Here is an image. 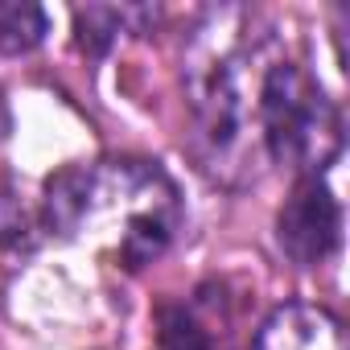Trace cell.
I'll return each mask as SVG.
<instances>
[{
  "instance_id": "1",
  "label": "cell",
  "mask_w": 350,
  "mask_h": 350,
  "mask_svg": "<svg viewBox=\"0 0 350 350\" xmlns=\"http://www.w3.org/2000/svg\"><path fill=\"white\" fill-rule=\"evenodd\" d=\"M42 227L58 235H107L124 268H144L173 243L182 227L178 186L157 161H95L70 165L46 182Z\"/></svg>"
},
{
  "instance_id": "2",
  "label": "cell",
  "mask_w": 350,
  "mask_h": 350,
  "mask_svg": "<svg viewBox=\"0 0 350 350\" xmlns=\"http://www.w3.org/2000/svg\"><path fill=\"white\" fill-rule=\"evenodd\" d=\"M256 75H260V58L252 50L211 54L190 75L194 152L211 178L227 186L256 182L264 161L260 124H256Z\"/></svg>"
},
{
  "instance_id": "3",
  "label": "cell",
  "mask_w": 350,
  "mask_h": 350,
  "mask_svg": "<svg viewBox=\"0 0 350 350\" xmlns=\"http://www.w3.org/2000/svg\"><path fill=\"white\" fill-rule=\"evenodd\" d=\"M256 124L264 161L321 178L342 152V111L297 58H268L256 75Z\"/></svg>"
},
{
  "instance_id": "4",
  "label": "cell",
  "mask_w": 350,
  "mask_h": 350,
  "mask_svg": "<svg viewBox=\"0 0 350 350\" xmlns=\"http://www.w3.org/2000/svg\"><path fill=\"white\" fill-rule=\"evenodd\" d=\"M276 243L301 268H317L338 252V243H342V206H338L334 190L321 178L309 173V178L293 182V194L284 198V206L276 215Z\"/></svg>"
},
{
  "instance_id": "5",
  "label": "cell",
  "mask_w": 350,
  "mask_h": 350,
  "mask_svg": "<svg viewBox=\"0 0 350 350\" xmlns=\"http://www.w3.org/2000/svg\"><path fill=\"white\" fill-rule=\"evenodd\" d=\"M252 350H346V334L329 309L288 301V305L272 309V317L260 325Z\"/></svg>"
},
{
  "instance_id": "6",
  "label": "cell",
  "mask_w": 350,
  "mask_h": 350,
  "mask_svg": "<svg viewBox=\"0 0 350 350\" xmlns=\"http://www.w3.org/2000/svg\"><path fill=\"white\" fill-rule=\"evenodd\" d=\"M157 338L165 350H219V334L198 305H165L157 313Z\"/></svg>"
},
{
  "instance_id": "7",
  "label": "cell",
  "mask_w": 350,
  "mask_h": 350,
  "mask_svg": "<svg viewBox=\"0 0 350 350\" xmlns=\"http://www.w3.org/2000/svg\"><path fill=\"white\" fill-rule=\"evenodd\" d=\"M132 17H140V9H107V5L75 9V42H79V50L91 54V58H103Z\"/></svg>"
},
{
  "instance_id": "8",
  "label": "cell",
  "mask_w": 350,
  "mask_h": 350,
  "mask_svg": "<svg viewBox=\"0 0 350 350\" xmlns=\"http://www.w3.org/2000/svg\"><path fill=\"white\" fill-rule=\"evenodd\" d=\"M50 17L38 5H0V54H29L46 42Z\"/></svg>"
}]
</instances>
